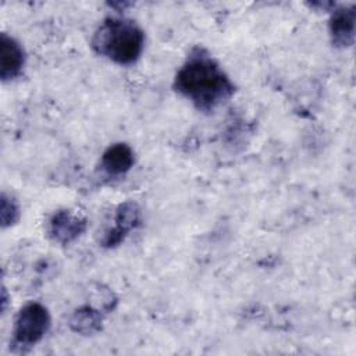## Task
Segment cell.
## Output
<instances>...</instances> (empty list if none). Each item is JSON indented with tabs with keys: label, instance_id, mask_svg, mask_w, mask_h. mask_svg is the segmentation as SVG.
<instances>
[{
	"label": "cell",
	"instance_id": "6da1fadb",
	"mask_svg": "<svg viewBox=\"0 0 356 356\" xmlns=\"http://www.w3.org/2000/svg\"><path fill=\"white\" fill-rule=\"evenodd\" d=\"M174 86L199 110L211 111L234 93V83L203 49H195L178 70Z\"/></svg>",
	"mask_w": 356,
	"mask_h": 356
},
{
	"label": "cell",
	"instance_id": "7a4b0ae2",
	"mask_svg": "<svg viewBox=\"0 0 356 356\" xmlns=\"http://www.w3.org/2000/svg\"><path fill=\"white\" fill-rule=\"evenodd\" d=\"M145 33L131 19L110 17L96 29L92 47L93 50L120 65L135 63L143 50Z\"/></svg>",
	"mask_w": 356,
	"mask_h": 356
},
{
	"label": "cell",
	"instance_id": "3957f363",
	"mask_svg": "<svg viewBox=\"0 0 356 356\" xmlns=\"http://www.w3.org/2000/svg\"><path fill=\"white\" fill-rule=\"evenodd\" d=\"M50 327V316L44 306L40 303L25 305L14 325V343L18 346H31L39 342Z\"/></svg>",
	"mask_w": 356,
	"mask_h": 356
},
{
	"label": "cell",
	"instance_id": "277c9868",
	"mask_svg": "<svg viewBox=\"0 0 356 356\" xmlns=\"http://www.w3.org/2000/svg\"><path fill=\"white\" fill-rule=\"evenodd\" d=\"M25 63V54L21 44L1 33L0 38V76L3 81L13 79L19 75Z\"/></svg>",
	"mask_w": 356,
	"mask_h": 356
},
{
	"label": "cell",
	"instance_id": "5b68a950",
	"mask_svg": "<svg viewBox=\"0 0 356 356\" xmlns=\"http://www.w3.org/2000/svg\"><path fill=\"white\" fill-rule=\"evenodd\" d=\"M355 7H342L332 13L330 19V35L332 43L338 47H348L355 39Z\"/></svg>",
	"mask_w": 356,
	"mask_h": 356
},
{
	"label": "cell",
	"instance_id": "8992f818",
	"mask_svg": "<svg viewBox=\"0 0 356 356\" xmlns=\"http://www.w3.org/2000/svg\"><path fill=\"white\" fill-rule=\"evenodd\" d=\"M115 225L106 234L103 243L104 246H115L118 245L125 235L136 227L139 222V209L134 202H125L122 203L115 213Z\"/></svg>",
	"mask_w": 356,
	"mask_h": 356
},
{
	"label": "cell",
	"instance_id": "52a82bcc",
	"mask_svg": "<svg viewBox=\"0 0 356 356\" xmlns=\"http://www.w3.org/2000/svg\"><path fill=\"white\" fill-rule=\"evenodd\" d=\"M85 220L68 210L57 211L50 220V234L61 243H68L78 238L85 231Z\"/></svg>",
	"mask_w": 356,
	"mask_h": 356
},
{
	"label": "cell",
	"instance_id": "ba28073f",
	"mask_svg": "<svg viewBox=\"0 0 356 356\" xmlns=\"http://www.w3.org/2000/svg\"><path fill=\"white\" fill-rule=\"evenodd\" d=\"M135 157L132 149L127 143H115L107 147L102 156V168L111 177L122 175L131 170Z\"/></svg>",
	"mask_w": 356,
	"mask_h": 356
},
{
	"label": "cell",
	"instance_id": "9c48e42d",
	"mask_svg": "<svg viewBox=\"0 0 356 356\" xmlns=\"http://www.w3.org/2000/svg\"><path fill=\"white\" fill-rule=\"evenodd\" d=\"M71 327L74 331L89 335L100 330L102 324V314L99 310L92 309L89 306L78 309L71 317Z\"/></svg>",
	"mask_w": 356,
	"mask_h": 356
},
{
	"label": "cell",
	"instance_id": "30bf717a",
	"mask_svg": "<svg viewBox=\"0 0 356 356\" xmlns=\"http://www.w3.org/2000/svg\"><path fill=\"white\" fill-rule=\"evenodd\" d=\"M0 214H1L3 227L11 225L18 218L17 204L11 199H8L6 195H3V197H1V211H0Z\"/></svg>",
	"mask_w": 356,
	"mask_h": 356
}]
</instances>
